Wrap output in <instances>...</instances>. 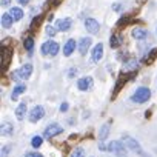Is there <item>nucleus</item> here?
Instances as JSON below:
<instances>
[{
    "label": "nucleus",
    "mask_w": 157,
    "mask_h": 157,
    "mask_svg": "<svg viewBox=\"0 0 157 157\" xmlns=\"http://www.w3.org/2000/svg\"><path fill=\"white\" fill-rule=\"evenodd\" d=\"M71 25H72L71 19H59V20H56L57 31H68L71 28Z\"/></svg>",
    "instance_id": "11"
},
{
    "label": "nucleus",
    "mask_w": 157,
    "mask_h": 157,
    "mask_svg": "<svg viewBox=\"0 0 157 157\" xmlns=\"http://www.w3.org/2000/svg\"><path fill=\"white\" fill-rule=\"evenodd\" d=\"M45 31H46V34H48L49 37H52V36H56V33H57V28H54V26L48 25V26L45 28Z\"/></svg>",
    "instance_id": "29"
},
{
    "label": "nucleus",
    "mask_w": 157,
    "mask_h": 157,
    "mask_svg": "<svg viewBox=\"0 0 157 157\" xmlns=\"http://www.w3.org/2000/svg\"><path fill=\"white\" fill-rule=\"evenodd\" d=\"M75 46H77V43H75V40L74 39H69L66 43H65V46H63V54L66 56V57H69L72 52H74V49H75Z\"/></svg>",
    "instance_id": "13"
},
{
    "label": "nucleus",
    "mask_w": 157,
    "mask_h": 157,
    "mask_svg": "<svg viewBox=\"0 0 157 157\" xmlns=\"http://www.w3.org/2000/svg\"><path fill=\"white\" fill-rule=\"evenodd\" d=\"M40 51H42V54H45V56L48 54V56L54 57V56H57V52H59V43L54 42V40H48V42H45V43L42 45Z\"/></svg>",
    "instance_id": "3"
},
{
    "label": "nucleus",
    "mask_w": 157,
    "mask_h": 157,
    "mask_svg": "<svg viewBox=\"0 0 157 157\" xmlns=\"http://www.w3.org/2000/svg\"><path fill=\"white\" fill-rule=\"evenodd\" d=\"M71 157H85V149L83 148H75L71 152Z\"/></svg>",
    "instance_id": "25"
},
{
    "label": "nucleus",
    "mask_w": 157,
    "mask_h": 157,
    "mask_svg": "<svg viewBox=\"0 0 157 157\" xmlns=\"http://www.w3.org/2000/svg\"><path fill=\"white\" fill-rule=\"evenodd\" d=\"M13 22H14V19H13V16H11L10 13L2 14V26H3V28H11Z\"/></svg>",
    "instance_id": "16"
},
{
    "label": "nucleus",
    "mask_w": 157,
    "mask_h": 157,
    "mask_svg": "<svg viewBox=\"0 0 157 157\" xmlns=\"http://www.w3.org/2000/svg\"><path fill=\"white\" fill-rule=\"evenodd\" d=\"M75 72H77V71H75V68H74V69H69V71H68V75L71 77V75H74Z\"/></svg>",
    "instance_id": "34"
},
{
    "label": "nucleus",
    "mask_w": 157,
    "mask_h": 157,
    "mask_svg": "<svg viewBox=\"0 0 157 157\" xmlns=\"http://www.w3.org/2000/svg\"><path fill=\"white\" fill-rule=\"evenodd\" d=\"M77 46H78V52H80V54H86L90 46H91V39L90 37H83L80 42H78Z\"/></svg>",
    "instance_id": "12"
},
{
    "label": "nucleus",
    "mask_w": 157,
    "mask_h": 157,
    "mask_svg": "<svg viewBox=\"0 0 157 157\" xmlns=\"http://www.w3.org/2000/svg\"><path fill=\"white\" fill-rule=\"evenodd\" d=\"M43 20V16H37L36 19H33V23H31V29H36Z\"/></svg>",
    "instance_id": "27"
},
{
    "label": "nucleus",
    "mask_w": 157,
    "mask_h": 157,
    "mask_svg": "<svg viewBox=\"0 0 157 157\" xmlns=\"http://www.w3.org/2000/svg\"><path fill=\"white\" fill-rule=\"evenodd\" d=\"M103 56V45L102 43H97L94 48H93V52H91V62L97 63Z\"/></svg>",
    "instance_id": "10"
},
{
    "label": "nucleus",
    "mask_w": 157,
    "mask_h": 157,
    "mask_svg": "<svg viewBox=\"0 0 157 157\" xmlns=\"http://www.w3.org/2000/svg\"><path fill=\"white\" fill-rule=\"evenodd\" d=\"M108 134H109V125L106 123V125H103L102 129H100V140H106Z\"/></svg>",
    "instance_id": "22"
},
{
    "label": "nucleus",
    "mask_w": 157,
    "mask_h": 157,
    "mask_svg": "<svg viewBox=\"0 0 157 157\" xmlns=\"http://www.w3.org/2000/svg\"><path fill=\"white\" fill-rule=\"evenodd\" d=\"M25 114H26V103L22 102V103L17 106V109H16V117H17L19 120H22V119L25 117Z\"/></svg>",
    "instance_id": "18"
},
{
    "label": "nucleus",
    "mask_w": 157,
    "mask_h": 157,
    "mask_svg": "<svg viewBox=\"0 0 157 157\" xmlns=\"http://www.w3.org/2000/svg\"><path fill=\"white\" fill-rule=\"evenodd\" d=\"M10 60H11V49H8L6 46H3L2 48V66H3V69H6Z\"/></svg>",
    "instance_id": "14"
},
{
    "label": "nucleus",
    "mask_w": 157,
    "mask_h": 157,
    "mask_svg": "<svg viewBox=\"0 0 157 157\" xmlns=\"http://www.w3.org/2000/svg\"><path fill=\"white\" fill-rule=\"evenodd\" d=\"M106 151L114 152V154H117L119 157H126V154H125V145H123L120 140H113V142H109L108 146H106Z\"/></svg>",
    "instance_id": "4"
},
{
    "label": "nucleus",
    "mask_w": 157,
    "mask_h": 157,
    "mask_svg": "<svg viewBox=\"0 0 157 157\" xmlns=\"http://www.w3.org/2000/svg\"><path fill=\"white\" fill-rule=\"evenodd\" d=\"M19 3H20V5H28L29 0H19Z\"/></svg>",
    "instance_id": "35"
},
{
    "label": "nucleus",
    "mask_w": 157,
    "mask_h": 157,
    "mask_svg": "<svg viewBox=\"0 0 157 157\" xmlns=\"http://www.w3.org/2000/svg\"><path fill=\"white\" fill-rule=\"evenodd\" d=\"M151 54L148 56V57H143V60H145V63H151L155 57H157V49H152V51H149Z\"/></svg>",
    "instance_id": "26"
},
{
    "label": "nucleus",
    "mask_w": 157,
    "mask_h": 157,
    "mask_svg": "<svg viewBox=\"0 0 157 157\" xmlns=\"http://www.w3.org/2000/svg\"><path fill=\"white\" fill-rule=\"evenodd\" d=\"M25 157H43V155H42V154H39V152H34V151H33V152H28Z\"/></svg>",
    "instance_id": "31"
},
{
    "label": "nucleus",
    "mask_w": 157,
    "mask_h": 157,
    "mask_svg": "<svg viewBox=\"0 0 157 157\" xmlns=\"http://www.w3.org/2000/svg\"><path fill=\"white\" fill-rule=\"evenodd\" d=\"M43 116H45V109H43V106H34V108L31 109L28 119H29V122L34 123V122H39Z\"/></svg>",
    "instance_id": "6"
},
{
    "label": "nucleus",
    "mask_w": 157,
    "mask_h": 157,
    "mask_svg": "<svg viewBox=\"0 0 157 157\" xmlns=\"http://www.w3.org/2000/svg\"><path fill=\"white\" fill-rule=\"evenodd\" d=\"M10 3H11V0H2V5L3 6H8Z\"/></svg>",
    "instance_id": "33"
},
{
    "label": "nucleus",
    "mask_w": 157,
    "mask_h": 157,
    "mask_svg": "<svg viewBox=\"0 0 157 157\" xmlns=\"http://www.w3.org/2000/svg\"><path fill=\"white\" fill-rule=\"evenodd\" d=\"M60 109H62V111L65 113V111L68 109V103H62V106H60Z\"/></svg>",
    "instance_id": "32"
},
{
    "label": "nucleus",
    "mask_w": 157,
    "mask_h": 157,
    "mask_svg": "<svg viewBox=\"0 0 157 157\" xmlns=\"http://www.w3.org/2000/svg\"><path fill=\"white\" fill-rule=\"evenodd\" d=\"M137 60L136 59H131V60H128L126 63H125V66H123V71H131V69H137Z\"/></svg>",
    "instance_id": "20"
},
{
    "label": "nucleus",
    "mask_w": 157,
    "mask_h": 157,
    "mask_svg": "<svg viewBox=\"0 0 157 157\" xmlns=\"http://www.w3.org/2000/svg\"><path fill=\"white\" fill-rule=\"evenodd\" d=\"M85 28H86V31H88L90 34H97L100 25H99V22L94 20V19H86V20H85Z\"/></svg>",
    "instance_id": "8"
},
{
    "label": "nucleus",
    "mask_w": 157,
    "mask_h": 157,
    "mask_svg": "<svg viewBox=\"0 0 157 157\" xmlns=\"http://www.w3.org/2000/svg\"><path fill=\"white\" fill-rule=\"evenodd\" d=\"M23 46H25V49H28V51H33V49H34V39H31V37L25 39V42H23Z\"/></svg>",
    "instance_id": "23"
},
{
    "label": "nucleus",
    "mask_w": 157,
    "mask_h": 157,
    "mask_svg": "<svg viewBox=\"0 0 157 157\" xmlns=\"http://www.w3.org/2000/svg\"><path fill=\"white\" fill-rule=\"evenodd\" d=\"M120 42H122V40L119 39V36H116V34H114V36H111V46H113V48L120 46Z\"/></svg>",
    "instance_id": "28"
},
{
    "label": "nucleus",
    "mask_w": 157,
    "mask_h": 157,
    "mask_svg": "<svg viewBox=\"0 0 157 157\" xmlns=\"http://www.w3.org/2000/svg\"><path fill=\"white\" fill-rule=\"evenodd\" d=\"M25 90H26V86H25L23 83H19V85L14 88V91H13V94H11V99H13V100H17V97H19L20 94H23Z\"/></svg>",
    "instance_id": "17"
},
{
    "label": "nucleus",
    "mask_w": 157,
    "mask_h": 157,
    "mask_svg": "<svg viewBox=\"0 0 157 157\" xmlns=\"http://www.w3.org/2000/svg\"><path fill=\"white\" fill-rule=\"evenodd\" d=\"M77 86H78V90H80V91H88V90H91V86H93V77L86 75V77L78 78Z\"/></svg>",
    "instance_id": "7"
},
{
    "label": "nucleus",
    "mask_w": 157,
    "mask_h": 157,
    "mask_svg": "<svg viewBox=\"0 0 157 157\" xmlns=\"http://www.w3.org/2000/svg\"><path fill=\"white\" fill-rule=\"evenodd\" d=\"M125 143H126V146L129 148V149H132V151H136L137 154H140V155H143V151H142V148H140V145L137 143V140L136 139H132V137H125Z\"/></svg>",
    "instance_id": "9"
},
{
    "label": "nucleus",
    "mask_w": 157,
    "mask_h": 157,
    "mask_svg": "<svg viewBox=\"0 0 157 157\" xmlns=\"http://www.w3.org/2000/svg\"><path fill=\"white\" fill-rule=\"evenodd\" d=\"M10 14L13 16V19H14L16 22H17V20H22V17H23V11H22L20 8H11Z\"/></svg>",
    "instance_id": "19"
},
{
    "label": "nucleus",
    "mask_w": 157,
    "mask_h": 157,
    "mask_svg": "<svg viewBox=\"0 0 157 157\" xmlns=\"http://www.w3.org/2000/svg\"><path fill=\"white\" fill-rule=\"evenodd\" d=\"M149 97H151V91H149L148 88H145V86H140V88L132 94L131 100H132L134 103H145V102L149 100Z\"/></svg>",
    "instance_id": "2"
},
{
    "label": "nucleus",
    "mask_w": 157,
    "mask_h": 157,
    "mask_svg": "<svg viewBox=\"0 0 157 157\" xmlns=\"http://www.w3.org/2000/svg\"><path fill=\"white\" fill-rule=\"evenodd\" d=\"M42 143H43V139H42L40 136H34V137H33V140H31V145H33L34 148H40V146H42Z\"/></svg>",
    "instance_id": "24"
},
{
    "label": "nucleus",
    "mask_w": 157,
    "mask_h": 157,
    "mask_svg": "<svg viewBox=\"0 0 157 157\" xmlns=\"http://www.w3.org/2000/svg\"><path fill=\"white\" fill-rule=\"evenodd\" d=\"M33 74V65L31 63H25L22 65V68H19L17 71L13 72V80H26Z\"/></svg>",
    "instance_id": "1"
},
{
    "label": "nucleus",
    "mask_w": 157,
    "mask_h": 157,
    "mask_svg": "<svg viewBox=\"0 0 157 157\" xmlns=\"http://www.w3.org/2000/svg\"><path fill=\"white\" fill-rule=\"evenodd\" d=\"M62 131H63V128H62L60 125H57V123H52V125L46 126V129L43 131V137H45V139H52L54 136H59Z\"/></svg>",
    "instance_id": "5"
},
{
    "label": "nucleus",
    "mask_w": 157,
    "mask_h": 157,
    "mask_svg": "<svg viewBox=\"0 0 157 157\" xmlns=\"http://www.w3.org/2000/svg\"><path fill=\"white\" fill-rule=\"evenodd\" d=\"M131 36H132L134 39H137V40H142V39H145V37L148 36V31H146L145 28H136V29H132Z\"/></svg>",
    "instance_id": "15"
},
{
    "label": "nucleus",
    "mask_w": 157,
    "mask_h": 157,
    "mask_svg": "<svg viewBox=\"0 0 157 157\" xmlns=\"http://www.w3.org/2000/svg\"><path fill=\"white\" fill-rule=\"evenodd\" d=\"M11 134H13V125L5 122L2 125V136H11Z\"/></svg>",
    "instance_id": "21"
},
{
    "label": "nucleus",
    "mask_w": 157,
    "mask_h": 157,
    "mask_svg": "<svg viewBox=\"0 0 157 157\" xmlns=\"http://www.w3.org/2000/svg\"><path fill=\"white\" fill-rule=\"evenodd\" d=\"M114 10H116V11H119V10H122V5H114Z\"/></svg>",
    "instance_id": "36"
},
{
    "label": "nucleus",
    "mask_w": 157,
    "mask_h": 157,
    "mask_svg": "<svg viewBox=\"0 0 157 157\" xmlns=\"http://www.w3.org/2000/svg\"><path fill=\"white\" fill-rule=\"evenodd\" d=\"M11 151V146H3L2 148V157H6V154Z\"/></svg>",
    "instance_id": "30"
}]
</instances>
